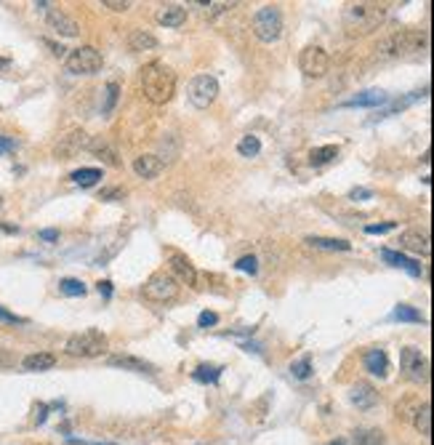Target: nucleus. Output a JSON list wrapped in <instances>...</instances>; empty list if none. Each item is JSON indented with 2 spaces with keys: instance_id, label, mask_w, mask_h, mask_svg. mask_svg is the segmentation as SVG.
<instances>
[{
  "instance_id": "39448f33",
  "label": "nucleus",
  "mask_w": 434,
  "mask_h": 445,
  "mask_svg": "<svg viewBox=\"0 0 434 445\" xmlns=\"http://www.w3.org/2000/svg\"><path fill=\"white\" fill-rule=\"evenodd\" d=\"M254 35L261 43H275L282 35V14L277 6H261L254 14Z\"/></svg>"
},
{
  "instance_id": "ddd939ff",
  "label": "nucleus",
  "mask_w": 434,
  "mask_h": 445,
  "mask_svg": "<svg viewBox=\"0 0 434 445\" xmlns=\"http://www.w3.org/2000/svg\"><path fill=\"white\" fill-rule=\"evenodd\" d=\"M88 136L83 134V131H72V134H67V136H61L59 147H56V155L61 158H70V155H78L80 149H85L88 147Z\"/></svg>"
},
{
  "instance_id": "a211bd4d",
  "label": "nucleus",
  "mask_w": 434,
  "mask_h": 445,
  "mask_svg": "<svg viewBox=\"0 0 434 445\" xmlns=\"http://www.w3.org/2000/svg\"><path fill=\"white\" fill-rule=\"evenodd\" d=\"M362 363H365V368L373 373V376H386V371H389V358H386V352L384 349H378V346H373V349H368L365 352V358H362Z\"/></svg>"
},
{
  "instance_id": "79ce46f5",
  "label": "nucleus",
  "mask_w": 434,
  "mask_h": 445,
  "mask_svg": "<svg viewBox=\"0 0 434 445\" xmlns=\"http://www.w3.org/2000/svg\"><path fill=\"white\" fill-rule=\"evenodd\" d=\"M349 198H352V200H368V198H373V192H371V189L357 187V189H352V192H349Z\"/></svg>"
},
{
  "instance_id": "f257e3e1",
  "label": "nucleus",
  "mask_w": 434,
  "mask_h": 445,
  "mask_svg": "<svg viewBox=\"0 0 434 445\" xmlns=\"http://www.w3.org/2000/svg\"><path fill=\"white\" fill-rule=\"evenodd\" d=\"M138 83H141V94L152 104H165V101L174 99V94H176V75L165 64H160V61L147 64L141 70Z\"/></svg>"
},
{
  "instance_id": "9d476101",
  "label": "nucleus",
  "mask_w": 434,
  "mask_h": 445,
  "mask_svg": "<svg viewBox=\"0 0 434 445\" xmlns=\"http://www.w3.org/2000/svg\"><path fill=\"white\" fill-rule=\"evenodd\" d=\"M400 363H402V371H405V376H408L411 382H415V384H426V382H429V360H426L418 349L405 346Z\"/></svg>"
},
{
  "instance_id": "9b49d317",
  "label": "nucleus",
  "mask_w": 434,
  "mask_h": 445,
  "mask_svg": "<svg viewBox=\"0 0 434 445\" xmlns=\"http://www.w3.org/2000/svg\"><path fill=\"white\" fill-rule=\"evenodd\" d=\"M168 262H171V278L176 280V283H187V285H195L198 280V272H195V264L189 262L184 253H176V251H171L168 253Z\"/></svg>"
},
{
  "instance_id": "de8ad7c7",
  "label": "nucleus",
  "mask_w": 434,
  "mask_h": 445,
  "mask_svg": "<svg viewBox=\"0 0 434 445\" xmlns=\"http://www.w3.org/2000/svg\"><path fill=\"white\" fill-rule=\"evenodd\" d=\"M14 147V142L11 139H6V136H0V152H8Z\"/></svg>"
},
{
  "instance_id": "473e14b6",
  "label": "nucleus",
  "mask_w": 434,
  "mask_h": 445,
  "mask_svg": "<svg viewBox=\"0 0 434 445\" xmlns=\"http://www.w3.org/2000/svg\"><path fill=\"white\" fill-rule=\"evenodd\" d=\"M88 147H91V149H94V152H96L104 163H110V165H118V163H120L118 155H115V149H112V147H107L104 142H101V144H88Z\"/></svg>"
},
{
  "instance_id": "2f4dec72",
  "label": "nucleus",
  "mask_w": 434,
  "mask_h": 445,
  "mask_svg": "<svg viewBox=\"0 0 434 445\" xmlns=\"http://www.w3.org/2000/svg\"><path fill=\"white\" fill-rule=\"evenodd\" d=\"M59 291L64 296H83L85 293V285L80 283V280H75V278H64L59 283Z\"/></svg>"
},
{
  "instance_id": "393cba45",
  "label": "nucleus",
  "mask_w": 434,
  "mask_h": 445,
  "mask_svg": "<svg viewBox=\"0 0 434 445\" xmlns=\"http://www.w3.org/2000/svg\"><path fill=\"white\" fill-rule=\"evenodd\" d=\"M309 248H322V251H349L352 243L347 240H333V238H307Z\"/></svg>"
},
{
  "instance_id": "a19ab883",
  "label": "nucleus",
  "mask_w": 434,
  "mask_h": 445,
  "mask_svg": "<svg viewBox=\"0 0 434 445\" xmlns=\"http://www.w3.org/2000/svg\"><path fill=\"white\" fill-rule=\"evenodd\" d=\"M104 8H110V11H128L131 3L128 0H104Z\"/></svg>"
},
{
  "instance_id": "c85d7f7f",
  "label": "nucleus",
  "mask_w": 434,
  "mask_h": 445,
  "mask_svg": "<svg viewBox=\"0 0 434 445\" xmlns=\"http://www.w3.org/2000/svg\"><path fill=\"white\" fill-rule=\"evenodd\" d=\"M392 318L402 320V323H424V315L418 309H413V307H408V304H400L395 312H392Z\"/></svg>"
},
{
  "instance_id": "6e6552de",
  "label": "nucleus",
  "mask_w": 434,
  "mask_h": 445,
  "mask_svg": "<svg viewBox=\"0 0 434 445\" xmlns=\"http://www.w3.org/2000/svg\"><path fill=\"white\" fill-rule=\"evenodd\" d=\"M187 96H189V104H192V107H198V110H208L218 96V81L214 78V75H198L195 81L189 83Z\"/></svg>"
},
{
  "instance_id": "2eb2a0df",
  "label": "nucleus",
  "mask_w": 434,
  "mask_h": 445,
  "mask_svg": "<svg viewBox=\"0 0 434 445\" xmlns=\"http://www.w3.org/2000/svg\"><path fill=\"white\" fill-rule=\"evenodd\" d=\"M48 27L51 30H56L59 35H64V38H75L78 35V21L70 19L67 14H61V11H48Z\"/></svg>"
},
{
  "instance_id": "f03ea898",
  "label": "nucleus",
  "mask_w": 434,
  "mask_h": 445,
  "mask_svg": "<svg viewBox=\"0 0 434 445\" xmlns=\"http://www.w3.org/2000/svg\"><path fill=\"white\" fill-rule=\"evenodd\" d=\"M386 19V6L381 3H349L344 8V24L349 35H368Z\"/></svg>"
},
{
  "instance_id": "a878e982",
  "label": "nucleus",
  "mask_w": 434,
  "mask_h": 445,
  "mask_svg": "<svg viewBox=\"0 0 434 445\" xmlns=\"http://www.w3.org/2000/svg\"><path fill=\"white\" fill-rule=\"evenodd\" d=\"M333 158H338V147H333V144L317 147V149L309 152V163H312V165H325V163H331Z\"/></svg>"
},
{
  "instance_id": "7ed1b4c3",
  "label": "nucleus",
  "mask_w": 434,
  "mask_h": 445,
  "mask_svg": "<svg viewBox=\"0 0 434 445\" xmlns=\"http://www.w3.org/2000/svg\"><path fill=\"white\" fill-rule=\"evenodd\" d=\"M421 48H426V35H421L415 30H402V32H395L375 45V59H397V56L413 54Z\"/></svg>"
},
{
  "instance_id": "3c124183",
  "label": "nucleus",
  "mask_w": 434,
  "mask_h": 445,
  "mask_svg": "<svg viewBox=\"0 0 434 445\" xmlns=\"http://www.w3.org/2000/svg\"><path fill=\"white\" fill-rule=\"evenodd\" d=\"M328 445H344V440H331Z\"/></svg>"
},
{
  "instance_id": "423d86ee",
  "label": "nucleus",
  "mask_w": 434,
  "mask_h": 445,
  "mask_svg": "<svg viewBox=\"0 0 434 445\" xmlns=\"http://www.w3.org/2000/svg\"><path fill=\"white\" fill-rule=\"evenodd\" d=\"M101 64H104V59L94 45H80L67 56V70L75 72V75H96Z\"/></svg>"
},
{
  "instance_id": "49530a36",
  "label": "nucleus",
  "mask_w": 434,
  "mask_h": 445,
  "mask_svg": "<svg viewBox=\"0 0 434 445\" xmlns=\"http://www.w3.org/2000/svg\"><path fill=\"white\" fill-rule=\"evenodd\" d=\"M11 363H14V358H11L8 352H3V349H0V368H3V365H11Z\"/></svg>"
},
{
  "instance_id": "09e8293b",
  "label": "nucleus",
  "mask_w": 434,
  "mask_h": 445,
  "mask_svg": "<svg viewBox=\"0 0 434 445\" xmlns=\"http://www.w3.org/2000/svg\"><path fill=\"white\" fill-rule=\"evenodd\" d=\"M99 293L110 296V293H112V283H107V280H104V283H99Z\"/></svg>"
},
{
  "instance_id": "bb28decb",
  "label": "nucleus",
  "mask_w": 434,
  "mask_h": 445,
  "mask_svg": "<svg viewBox=\"0 0 434 445\" xmlns=\"http://www.w3.org/2000/svg\"><path fill=\"white\" fill-rule=\"evenodd\" d=\"M70 179L75 184H80V187H94V184L101 179V171L99 168H80V171H75Z\"/></svg>"
},
{
  "instance_id": "412c9836",
  "label": "nucleus",
  "mask_w": 434,
  "mask_h": 445,
  "mask_svg": "<svg viewBox=\"0 0 434 445\" xmlns=\"http://www.w3.org/2000/svg\"><path fill=\"white\" fill-rule=\"evenodd\" d=\"M128 45H131V51H152V48H158V38L149 35L147 30H134L128 35Z\"/></svg>"
},
{
  "instance_id": "ea45409f",
  "label": "nucleus",
  "mask_w": 434,
  "mask_h": 445,
  "mask_svg": "<svg viewBox=\"0 0 434 445\" xmlns=\"http://www.w3.org/2000/svg\"><path fill=\"white\" fill-rule=\"evenodd\" d=\"M389 229H395V222L371 224V227H365V232H368V235H384V232H389Z\"/></svg>"
},
{
  "instance_id": "c9c22d12",
  "label": "nucleus",
  "mask_w": 434,
  "mask_h": 445,
  "mask_svg": "<svg viewBox=\"0 0 434 445\" xmlns=\"http://www.w3.org/2000/svg\"><path fill=\"white\" fill-rule=\"evenodd\" d=\"M235 267L240 269V272H251V275H256V272H258L256 259H254V256H242V259H240Z\"/></svg>"
},
{
  "instance_id": "4be33fe9",
  "label": "nucleus",
  "mask_w": 434,
  "mask_h": 445,
  "mask_svg": "<svg viewBox=\"0 0 434 445\" xmlns=\"http://www.w3.org/2000/svg\"><path fill=\"white\" fill-rule=\"evenodd\" d=\"M21 365L27 368V371H48V368H54L56 365V358L51 355V352H35V355H27Z\"/></svg>"
},
{
  "instance_id": "1a4fd4ad",
  "label": "nucleus",
  "mask_w": 434,
  "mask_h": 445,
  "mask_svg": "<svg viewBox=\"0 0 434 445\" xmlns=\"http://www.w3.org/2000/svg\"><path fill=\"white\" fill-rule=\"evenodd\" d=\"M298 67L307 78H322L328 75V67H331V56L320 48V45H307L298 56Z\"/></svg>"
},
{
  "instance_id": "e433bc0d",
  "label": "nucleus",
  "mask_w": 434,
  "mask_h": 445,
  "mask_svg": "<svg viewBox=\"0 0 434 445\" xmlns=\"http://www.w3.org/2000/svg\"><path fill=\"white\" fill-rule=\"evenodd\" d=\"M235 3H227V0H218V3H205V8H208V17H216V14H224L227 8H232Z\"/></svg>"
},
{
  "instance_id": "58836bf2",
  "label": "nucleus",
  "mask_w": 434,
  "mask_h": 445,
  "mask_svg": "<svg viewBox=\"0 0 434 445\" xmlns=\"http://www.w3.org/2000/svg\"><path fill=\"white\" fill-rule=\"evenodd\" d=\"M123 200L125 198V189H120V187H110V189H101V200Z\"/></svg>"
},
{
  "instance_id": "f3484780",
  "label": "nucleus",
  "mask_w": 434,
  "mask_h": 445,
  "mask_svg": "<svg viewBox=\"0 0 434 445\" xmlns=\"http://www.w3.org/2000/svg\"><path fill=\"white\" fill-rule=\"evenodd\" d=\"M158 21L163 27H181V24L187 21V11H184V6H178V3H165V6H160Z\"/></svg>"
},
{
  "instance_id": "7c9ffc66",
  "label": "nucleus",
  "mask_w": 434,
  "mask_h": 445,
  "mask_svg": "<svg viewBox=\"0 0 434 445\" xmlns=\"http://www.w3.org/2000/svg\"><path fill=\"white\" fill-rule=\"evenodd\" d=\"M237 152L242 158H256L258 152H261V142H258L256 136H242L240 144H237Z\"/></svg>"
},
{
  "instance_id": "c03bdc74",
  "label": "nucleus",
  "mask_w": 434,
  "mask_h": 445,
  "mask_svg": "<svg viewBox=\"0 0 434 445\" xmlns=\"http://www.w3.org/2000/svg\"><path fill=\"white\" fill-rule=\"evenodd\" d=\"M40 238L51 243V240H59V232H56V229H43V232H40Z\"/></svg>"
},
{
  "instance_id": "cd10ccee",
  "label": "nucleus",
  "mask_w": 434,
  "mask_h": 445,
  "mask_svg": "<svg viewBox=\"0 0 434 445\" xmlns=\"http://www.w3.org/2000/svg\"><path fill=\"white\" fill-rule=\"evenodd\" d=\"M192 376H195L198 382H203V384H216L218 376H221V368H218V365H198Z\"/></svg>"
},
{
  "instance_id": "6ab92c4d",
  "label": "nucleus",
  "mask_w": 434,
  "mask_h": 445,
  "mask_svg": "<svg viewBox=\"0 0 434 445\" xmlns=\"http://www.w3.org/2000/svg\"><path fill=\"white\" fill-rule=\"evenodd\" d=\"M110 365L123 368V371H136V373H155L152 365L138 360V358H131V355H115V358H110Z\"/></svg>"
},
{
  "instance_id": "4468645a",
  "label": "nucleus",
  "mask_w": 434,
  "mask_h": 445,
  "mask_svg": "<svg viewBox=\"0 0 434 445\" xmlns=\"http://www.w3.org/2000/svg\"><path fill=\"white\" fill-rule=\"evenodd\" d=\"M134 171L141 179H155V176L163 174V158H158V155H138L134 161Z\"/></svg>"
},
{
  "instance_id": "8fccbe9b",
  "label": "nucleus",
  "mask_w": 434,
  "mask_h": 445,
  "mask_svg": "<svg viewBox=\"0 0 434 445\" xmlns=\"http://www.w3.org/2000/svg\"><path fill=\"white\" fill-rule=\"evenodd\" d=\"M8 64H11L8 59H0V70H8Z\"/></svg>"
},
{
  "instance_id": "c756f323",
  "label": "nucleus",
  "mask_w": 434,
  "mask_h": 445,
  "mask_svg": "<svg viewBox=\"0 0 434 445\" xmlns=\"http://www.w3.org/2000/svg\"><path fill=\"white\" fill-rule=\"evenodd\" d=\"M355 445H384L381 429H360L355 435Z\"/></svg>"
},
{
  "instance_id": "f8f14e48",
  "label": "nucleus",
  "mask_w": 434,
  "mask_h": 445,
  "mask_svg": "<svg viewBox=\"0 0 434 445\" xmlns=\"http://www.w3.org/2000/svg\"><path fill=\"white\" fill-rule=\"evenodd\" d=\"M400 248H405V251H411V253H421V256H429V238L426 235H421V232H415V229H408V232H402L400 235Z\"/></svg>"
},
{
  "instance_id": "20e7f679",
  "label": "nucleus",
  "mask_w": 434,
  "mask_h": 445,
  "mask_svg": "<svg viewBox=\"0 0 434 445\" xmlns=\"http://www.w3.org/2000/svg\"><path fill=\"white\" fill-rule=\"evenodd\" d=\"M107 336L101 333L99 328H88L83 333H75L70 342H67V355L72 358H99L107 352Z\"/></svg>"
},
{
  "instance_id": "37998d69",
  "label": "nucleus",
  "mask_w": 434,
  "mask_h": 445,
  "mask_svg": "<svg viewBox=\"0 0 434 445\" xmlns=\"http://www.w3.org/2000/svg\"><path fill=\"white\" fill-rule=\"evenodd\" d=\"M0 320H6V323H24L21 318L11 315V312H8V309H3V307H0Z\"/></svg>"
},
{
  "instance_id": "a18cd8bd",
  "label": "nucleus",
  "mask_w": 434,
  "mask_h": 445,
  "mask_svg": "<svg viewBox=\"0 0 434 445\" xmlns=\"http://www.w3.org/2000/svg\"><path fill=\"white\" fill-rule=\"evenodd\" d=\"M45 45H48V48H51V51H54V54H56V56H64V48H61L59 43H51V41H45Z\"/></svg>"
},
{
  "instance_id": "dca6fc26",
  "label": "nucleus",
  "mask_w": 434,
  "mask_h": 445,
  "mask_svg": "<svg viewBox=\"0 0 434 445\" xmlns=\"http://www.w3.org/2000/svg\"><path fill=\"white\" fill-rule=\"evenodd\" d=\"M349 397H352V403H355L357 408L368 411V408H373L375 400H378V392H375L368 382H357V384L352 386V392H349Z\"/></svg>"
},
{
  "instance_id": "5701e85b",
  "label": "nucleus",
  "mask_w": 434,
  "mask_h": 445,
  "mask_svg": "<svg viewBox=\"0 0 434 445\" xmlns=\"http://www.w3.org/2000/svg\"><path fill=\"white\" fill-rule=\"evenodd\" d=\"M413 426L424 435V437H429V435H432V405L424 403V405H418V408H415Z\"/></svg>"
},
{
  "instance_id": "0eeeda50",
  "label": "nucleus",
  "mask_w": 434,
  "mask_h": 445,
  "mask_svg": "<svg viewBox=\"0 0 434 445\" xmlns=\"http://www.w3.org/2000/svg\"><path fill=\"white\" fill-rule=\"evenodd\" d=\"M144 296H147L149 302H158V304L174 302L178 296V283L168 275V272H155V275L144 283Z\"/></svg>"
},
{
  "instance_id": "4c0bfd02",
  "label": "nucleus",
  "mask_w": 434,
  "mask_h": 445,
  "mask_svg": "<svg viewBox=\"0 0 434 445\" xmlns=\"http://www.w3.org/2000/svg\"><path fill=\"white\" fill-rule=\"evenodd\" d=\"M216 323H218L216 312H200V318H198L200 328H211V325H216Z\"/></svg>"
},
{
  "instance_id": "f704fd0d",
  "label": "nucleus",
  "mask_w": 434,
  "mask_h": 445,
  "mask_svg": "<svg viewBox=\"0 0 434 445\" xmlns=\"http://www.w3.org/2000/svg\"><path fill=\"white\" fill-rule=\"evenodd\" d=\"M115 101H118V83H110L107 85V104H104V115H110L112 112V107H115Z\"/></svg>"
},
{
  "instance_id": "aec40b11",
  "label": "nucleus",
  "mask_w": 434,
  "mask_h": 445,
  "mask_svg": "<svg viewBox=\"0 0 434 445\" xmlns=\"http://www.w3.org/2000/svg\"><path fill=\"white\" fill-rule=\"evenodd\" d=\"M381 256H384V262H389L392 267H400V269H408L413 278H418L421 275V267L415 262H411L408 256H402V253H397V251H389V248H384L381 251Z\"/></svg>"
},
{
  "instance_id": "b1692460",
  "label": "nucleus",
  "mask_w": 434,
  "mask_h": 445,
  "mask_svg": "<svg viewBox=\"0 0 434 445\" xmlns=\"http://www.w3.org/2000/svg\"><path fill=\"white\" fill-rule=\"evenodd\" d=\"M386 101V94L384 91H378V88H373V91H362V94H357L355 99L347 101V107H378V104H384Z\"/></svg>"
},
{
  "instance_id": "72a5a7b5",
  "label": "nucleus",
  "mask_w": 434,
  "mask_h": 445,
  "mask_svg": "<svg viewBox=\"0 0 434 445\" xmlns=\"http://www.w3.org/2000/svg\"><path fill=\"white\" fill-rule=\"evenodd\" d=\"M291 373H293L296 379H309V376H312V363H309V358L296 360V363L291 365Z\"/></svg>"
}]
</instances>
